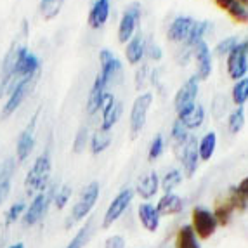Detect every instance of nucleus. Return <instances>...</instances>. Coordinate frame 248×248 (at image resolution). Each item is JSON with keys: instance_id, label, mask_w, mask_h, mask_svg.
Wrapping results in <instances>:
<instances>
[{"instance_id": "49", "label": "nucleus", "mask_w": 248, "mask_h": 248, "mask_svg": "<svg viewBox=\"0 0 248 248\" xmlns=\"http://www.w3.org/2000/svg\"><path fill=\"white\" fill-rule=\"evenodd\" d=\"M238 2H240V4H243L245 7H248V0H238Z\"/></svg>"}, {"instance_id": "36", "label": "nucleus", "mask_w": 248, "mask_h": 248, "mask_svg": "<svg viewBox=\"0 0 248 248\" xmlns=\"http://www.w3.org/2000/svg\"><path fill=\"white\" fill-rule=\"evenodd\" d=\"M187 137H189V134H187V128L182 125V122L175 120L174 125H172V139H174V142L177 146H182L184 142L187 141Z\"/></svg>"}, {"instance_id": "2", "label": "nucleus", "mask_w": 248, "mask_h": 248, "mask_svg": "<svg viewBox=\"0 0 248 248\" xmlns=\"http://www.w3.org/2000/svg\"><path fill=\"white\" fill-rule=\"evenodd\" d=\"M97 198H99V182L92 181L91 184L85 186V189L80 193V198L77 200V203H75L73 208H71L70 220L66 222V226L77 222V220L85 219V217L91 214L92 208H94Z\"/></svg>"}, {"instance_id": "12", "label": "nucleus", "mask_w": 248, "mask_h": 248, "mask_svg": "<svg viewBox=\"0 0 248 248\" xmlns=\"http://www.w3.org/2000/svg\"><path fill=\"white\" fill-rule=\"evenodd\" d=\"M193 56L196 59V78L198 80H207L212 73V54L208 49V44L205 40L198 42L193 47Z\"/></svg>"}, {"instance_id": "7", "label": "nucleus", "mask_w": 248, "mask_h": 248, "mask_svg": "<svg viewBox=\"0 0 248 248\" xmlns=\"http://www.w3.org/2000/svg\"><path fill=\"white\" fill-rule=\"evenodd\" d=\"M132 198H134L132 187H125V189H122L120 193L113 198V202L109 203V207H108L106 214H104V219H103V228L104 229L109 228L113 222H116V220L120 219V215L127 210V207L130 205Z\"/></svg>"}, {"instance_id": "16", "label": "nucleus", "mask_w": 248, "mask_h": 248, "mask_svg": "<svg viewBox=\"0 0 248 248\" xmlns=\"http://www.w3.org/2000/svg\"><path fill=\"white\" fill-rule=\"evenodd\" d=\"M33 77H35V75H33ZM33 77H26V78H23L19 83H17L16 87L13 89V92H11V97H9V101L5 103L4 111H2V116H4V118L11 116L14 111H16L17 108H19V104L23 103V99H25L26 94H28L30 83H31Z\"/></svg>"}, {"instance_id": "9", "label": "nucleus", "mask_w": 248, "mask_h": 248, "mask_svg": "<svg viewBox=\"0 0 248 248\" xmlns=\"http://www.w3.org/2000/svg\"><path fill=\"white\" fill-rule=\"evenodd\" d=\"M198 82L200 80L196 78V77H191V78H187V82L177 91V94H175V97H174V106H175L177 115L187 111V109L195 104L196 95H198V87H200Z\"/></svg>"}, {"instance_id": "24", "label": "nucleus", "mask_w": 248, "mask_h": 248, "mask_svg": "<svg viewBox=\"0 0 248 248\" xmlns=\"http://www.w3.org/2000/svg\"><path fill=\"white\" fill-rule=\"evenodd\" d=\"M158 186H160V179H158L156 172H149L146 177H142L137 184V195L142 200H149L156 195Z\"/></svg>"}, {"instance_id": "33", "label": "nucleus", "mask_w": 248, "mask_h": 248, "mask_svg": "<svg viewBox=\"0 0 248 248\" xmlns=\"http://www.w3.org/2000/svg\"><path fill=\"white\" fill-rule=\"evenodd\" d=\"M91 229H92V219H89L87 224H85V226H83V228L75 234L73 240L66 245V248H82L83 245L87 243L89 236H91Z\"/></svg>"}, {"instance_id": "32", "label": "nucleus", "mask_w": 248, "mask_h": 248, "mask_svg": "<svg viewBox=\"0 0 248 248\" xmlns=\"http://www.w3.org/2000/svg\"><path fill=\"white\" fill-rule=\"evenodd\" d=\"M181 181H182L181 170H177V169L169 170L165 174V177H163V181H161V189L165 191V193H172V189H174L175 186H179Z\"/></svg>"}, {"instance_id": "39", "label": "nucleus", "mask_w": 248, "mask_h": 248, "mask_svg": "<svg viewBox=\"0 0 248 248\" xmlns=\"http://www.w3.org/2000/svg\"><path fill=\"white\" fill-rule=\"evenodd\" d=\"M161 153H163V137L158 134V136H155L151 144H149V153H148L149 161H155Z\"/></svg>"}, {"instance_id": "38", "label": "nucleus", "mask_w": 248, "mask_h": 248, "mask_svg": "<svg viewBox=\"0 0 248 248\" xmlns=\"http://www.w3.org/2000/svg\"><path fill=\"white\" fill-rule=\"evenodd\" d=\"M70 196H71V187L68 186V184H64V186H61L58 191H56V195H54V205L61 210V208L66 207Z\"/></svg>"}, {"instance_id": "23", "label": "nucleus", "mask_w": 248, "mask_h": 248, "mask_svg": "<svg viewBox=\"0 0 248 248\" xmlns=\"http://www.w3.org/2000/svg\"><path fill=\"white\" fill-rule=\"evenodd\" d=\"M177 118L182 122V125L187 128V130H195V128H200L205 120V109H203L202 104H193V106L187 109V111L177 115Z\"/></svg>"}, {"instance_id": "20", "label": "nucleus", "mask_w": 248, "mask_h": 248, "mask_svg": "<svg viewBox=\"0 0 248 248\" xmlns=\"http://www.w3.org/2000/svg\"><path fill=\"white\" fill-rule=\"evenodd\" d=\"M144 54H146V40L141 31H139V33L134 35V37L127 42L125 58H127V61L130 62V64H137V62H141V59L144 58Z\"/></svg>"}, {"instance_id": "48", "label": "nucleus", "mask_w": 248, "mask_h": 248, "mask_svg": "<svg viewBox=\"0 0 248 248\" xmlns=\"http://www.w3.org/2000/svg\"><path fill=\"white\" fill-rule=\"evenodd\" d=\"M9 248H25V245H23V243H16V245H13V247H9Z\"/></svg>"}, {"instance_id": "25", "label": "nucleus", "mask_w": 248, "mask_h": 248, "mask_svg": "<svg viewBox=\"0 0 248 248\" xmlns=\"http://www.w3.org/2000/svg\"><path fill=\"white\" fill-rule=\"evenodd\" d=\"M234 207H232V203L229 202V198L226 196L224 200H217L215 203V208H214V215L215 219H217V224L219 226H228L232 219V214H234Z\"/></svg>"}, {"instance_id": "29", "label": "nucleus", "mask_w": 248, "mask_h": 248, "mask_svg": "<svg viewBox=\"0 0 248 248\" xmlns=\"http://www.w3.org/2000/svg\"><path fill=\"white\" fill-rule=\"evenodd\" d=\"M231 95L236 106H243V104L247 103L248 101V77H243V78L238 80V82L232 85Z\"/></svg>"}, {"instance_id": "11", "label": "nucleus", "mask_w": 248, "mask_h": 248, "mask_svg": "<svg viewBox=\"0 0 248 248\" xmlns=\"http://www.w3.org/2000/svg\"><path fill=\"white\" fill-rule=\"evenodd\" d=\"M181 161H182V169H184V174L187 177L195 174L196 169H198L200 163V155H198V139L195 136H189L187 141L182 144V155H181Z\"/></svg>"}, {"instance_id": "37", "label": "nucleus", "mask_w": 248, "mask_h": 248, "mask_svg": "<svg viewBox=\"0 0 248 248\" xmlns=\"http://www.w3.org/2000/svg\"><path fill=\"white\" fill-rule=\"evenodd\" d=\"M236 44H238V38L236 37H228V38H224V40H220L219 44L215 46V50H214L215 56H219V58L228 56V54L236 47Z\"/></svg>"}, {"instance_id": "26", "label": "nucleus", "mask_w": 248, "mask_h": 248, "mask_svg": "<svg viewBox=\"0 0 248 248\" xmlns=\"http://www.w3.org/2000/svg\"><path fill=\"white\" fill-rule=\"evenodd\" d=\"M215 148H217V136L215 132H207L205 136L202 137L198 141V155H200V160L203 161H208L215 153Z\"/></svg>"}, {"instance_id": "44", "label": "nucleus", "mask_w": 248, "mask_h": 248, "mask_svg": "<svg viewBox=\"0 0 248 248\" xmlns=\"http://www.w3.org/2000/svg\"><path fill=\"white\" fill-rule=\"evenodd\" d=\"M146 54L151 59H155V61H160L161 59V49L156 44H146Z\"/></svg>"}, {"instance_id": "41", "label": "nucleus", "mask_w": 248, "mask_h": 248, "mask_svg": "<svg viewBox=\"0 0 248 248\" xmlns=\"http://www.w3.org/2000/svg\"><path fill=\"white\" fill-rule=\"evenodd\" d=\"M87 141H89V130L87 127H82L77 134V139H75V151L80 153L85 146H87Z\"/></svg>"}, {"instance_id": "40", "label": "nucleus", "mask_w": 248, "mask_h": 248, "mask_svg": "<svg viewBox=\"0 0 248 248\" xmlns=\"http://www.w3.org/2000/svg\"><path fill=\"white\" fill-rule=\"evenodd\" d=\"M25 208H26L25 202H17V203H14L13 207H11V208L7 210V214H5V222H7V224L16 222V220L21 217V214L25 212Z\"/></svg>"}, {"instance_id": "28", "label": "nucleus", "mask_w": 248, "mask_h": 248, "mask_svg": "<svg viewBox=\"0 0 248 248\" xmlns=\"http://www.w3.org/2000/svg\"><path fill=\"white\" fill-rule=\"evenodd\" d=\"M111 141H113V130H103V128H99V130L94 134V137H92V142H91L92 153L94 155L103 153L104 149L109 148Z\"/></svg>"}, {"instance_id": "15", "label": "nucleus", "mask_w": 248, "mask_h": 248, "mask_svg": "<svg viewBox=\"0 0 248 248\" xmlns=\"http://www.w3.org/2000/svg\"><path fill=\"white\" fill-rule=\"evenodd\" d=\"M109 87L108 82L103 78V75L97 73L94 80V85L91 89V94H89V101H87V113L89 115H94L97 113L103 108V103H104V97H106V89Z\"/></svg>"}, {"instance_id": "47", "label": "nucleus", "mask_w": 248, "mask_h": 248, "mask_svg": "<svg viewBox=\"0 0 248 248\" xmlns=\"http://www.w3.org/2000/svg\"><path fill=\"white\" fill-rule=\"evenodd\" d=\"M238 189H240L241 193H243V195L248 198V177H245L243 181H241L240 184H238Z\"/></svg>"}, {"instance_id": "13", "label": "nucleus", "mask_w": 248, "mask_h": 248, "mask_svg": "<svg viewBox=\"0 0 248 248\" xmlns=\"http://www.w3.org/2000/svg\"><path fill=\"white\" fill-rule=\"evenodd\" d=\"M37 116H38V111L35 113V116L30 120V124L26 125V128L21 132V136L17 137L16 151H17V160L19 161H25L26 158L30 156V153H31V149H33V146H35V127H37Z\"/></svg>"}, {"instance_id": "10", "label": "nucleus", "mask_w": 248, "mask_h": 248, "mask_svg": "<svg viewBox=\"0 0 248 248\" xmlns=\"http://www.w3.org/2000/svg\"><path fill=\"white\" fill-rule=\"evenodd\" d=\"M99 61H101L99 73L103 75V78L108 82V85L120 82L122 80V62L116 59L115 54L109 52L108 49H103L99 52Z\"/></svg>"}, {"instance_id": "45", "label": "nucleus", "mask_w": 248, "mask_h": 248, "mask_svg": "<svg viewBox=\"0 0 248 248\" xmlns=\"http://www.w3.org/2000/svg\"><path fill=\"white\" fill-rule=\"evenodd\" d=\"M146 71H148V68H146V66H142L141 70H137V73H136V89H137V91H139V89L144 85Z\"/></svg>"}, {"instance_id": "35", "label": "nucleus", "mask_w": 248, "mask_h": 248, "mask_svg": "<svg viewBox=\"0 0 248 248\" xmlns=\"http://www.w3.org/2000/svg\"><path fill=\"white\" fill-rule=\"evenodd\" d=\"M62 0H40V11L46 19H52L61 9Z\"/></svg>"}, {"instance_id": "17", "label": "nucleus", "mask_w": 248, "mask_h": 248, "mask_svg": "<svg viewBox=\"0 0 248 248\" xmlns=\"http://www.w3.org/2000/svg\"><path fill=\"white\" fill-rule=\"evenodd\" d=\"M195 25V19L189 16H179L172 21L169 31H167V38L170 42H175V44H182L186 40L187 35H189L191 28Z\"/></svg>"}, {"instance_id": "27", "label": "nucleus", "mask_w": 248, "mask_h": 248, "mask_svg": "<svg viewBox=\"0 0 248 248\" xmlns=\"http://www.w3.org/2000/svg\"><path fill=\"white\" fill-rule=\"evenodd\" d=\"M175 248H200L198 238L191 226H182L175 234Z\"/></svg>"}, {"instance_id": "31", "label": "nucleus", "mask_w": 248, "mask_h": 248, "mask_svg": "<svg viewBox=\"0 0 248 248\" xmlns=\"http://www.w3.org/2000/svg\"><path fill=\"white\" fill-rule=\"evenodd\" d=\"M228 14L232 21L241 23V25H248V7H245L243 4H240L238 0L232 2V5L228 9Z\"/></svg>"}, {"instance_id": "14", "label": "nucleus", "mask_w": 248, "mask_h": 248, "mask_svg": "<svg viewBox=\"0 0 248 248\" xmlns=\"http://www.w3.org/2000/svg\"><path fill=\"white\" fill-rule=\"evenodd\" d=\"M122 109H124V108H122L120 101H116L115 95L106 94L103 108H101V111H103V122H101L99 128H103V130H113V125L120 118Z\"/></svg>"}, {"instance_id": "8", "label": "nucleus", "mask_w": 248, "mask_h": 248, "mask_svg": "<svg viewBox=\"0 0 248 248\" xmlns=\"http://www.w3.org/2000/svg\"><path fill=\"white\" fill-rule=\"evenodd\" d=\"M248 71V52L243 42H238L236 47L228 54V73L232 80H241Z\"/></svg>"}, {"instance_id": "50", "label": "nucleus", "mask_w": 248, "mask_h": 248, "mask_svg": "<svg viewBox=\"0 0 248 248\" xmlns=\"http://www.w3.org/2000/svg\"><path fill=\"white\" fill-rule=\"evenodd\" d=\"M243 46H245V49H247V52H248V38H247V40L243 42Z\"/></svg>"}, {"instance_id": "43", "label": "nucleus", "mask_w": 248, "mask_h": 248, "mask_svg": "<svg viewBox=\"0 0 248 248\" xmlns=\"http://www.w3.org/2000/svg\"><path fill=\"white\" fill-rule=\"evenodd\" d=\"M104 248H125L124 236H120V234L109 236V238L106 240V243H104Z\"/></svg>"}, {"instance_id": "21", "label": "nucleus", "mask_w": 248, "mask_h": 248, "mask_svg": "<svg viewBox=\"0 0 248 248\" xmlns=\"http://www.w3.org/2000/svg\"><path fill=\"white\" fill-rule=\"evenodd\" d=\"M109 17V0H95L89 14V26L99 30Z\"/></svg>"}, {"instance_id": "4", "label": "nucleus", "mask_w": 248, "mask_h": 248, "mask_svg": "<svg viewBox=\"0 0 248 248\" xmlns=\"http://www.w3.org/2000/svg\"><path fill=\"white\" fill-rule=\"evenodd\" d=\"M151 103H153V94L151 92H144V94L137 95L136 101H134L132 111H130V136H132V139H136L144 128Z\"/></svg>"}, {"instance_id": "42", "label": "nucleus", "mask_w": 248, "mask_h": 248, "mask_svg": "<svg viewBox=\"0 0 248 248\" xmlns=\"http://www.w3.org/2000/svg\"><path fill=\"white\" fill-rule=\"evenodd\" d=\"M214 116L215 118H220V116L224 115V111H226V97H222V95H217L214 99Z\"/></svg>"}, {"instance_id": "19", "label": "nucleus", "mask_w": 248, "mask_h": 248, "mask_svg": "<svg viewBox=\"0 0 248 248\" xmlns=\"http://www.w3.org/2000/svg\"><path fill=\"white\" fill-rule=\"evenodd\" d=\"M137 215H139V220H141L142 228L149 232H155L160 226V217L156 207H153L151 203H141L139 208H137Z\"/></svg>"}, {"instance_id": "18", "label": "nucleus", "mask_w": 248, "mask_h": 248, "mask_svg": "<svg viewBox=\"0 0 248 248\" xmlns=\"http://www.w3.org/2000/svg\"><path fill=\"white\" fill-rule=\"evenodd\" d=\"M14 172H16V160L14 158H7L5 161L0 163V205L9 196Z\"/></svg>"}, {"instance_id": "3", "label": "nucleus", "mask_w": 248, "mask_h": 248, "mask_svg": "<svg viewBox=\"0 0 248 248\" xmlns=\"http://www.w3.org/2000/svg\"><path fill=\"white\" fill-rule=\"evenodd\" d=\"M217 219L214 212L203 207H195L191 212V229L200 240H208L217 231Z\"/></svg>"}, {"instance_id": "1", "label": "nucleus", "mask_w": 248, "mask_h": 248, "mask_svg": "<svg viewBox=\"0 0 248 248\" xmlns=\"http://www.w3.org/2000/svg\"><path fill=\"white\" fill-rule=\"evenodd\" d=\"M50 175V156L49 151L42 153L40 156L35 160L33 167L30 169L28 175L25 179V189L28 195H35L40 193L47 187V181Z\"/></svg>"}, {"instance_id": "46", "label": "nucleus", "mask_w": 248, "mask_h": 248, "mask_svg": "<svg viewBox=\"0 0 248 248\" xmlns=\"http://www.w3.org/2000/svg\"><path fill=\"white\" fill-rule=\"evenodd\" d=\"M232 2H236V0H215V5L219 9H222V11H228L232 5Z\"/></svg>"}, {"instance_id": "22", "label": "nucleus", "mask_w": 248, "mask_h": 248, "mask_svg": "<svg viewBox=\"0 0 248 248\" xmlns=\"http://www.w3.org/2000/svg\"><path fill=\"white\" fill-rule=\"evenodd\" d=\"M184 208V200L174 193H165L156 203V210L160 215H175Z\"/></svg>"}, {"instance_id": "30", "label": "nucleus", "mask_w": 248, "mask_h": 248, "mask_svg": "<svg viewBox=\"0 0 248 248\" xmlns=\"http://www.w3.org/2000/svg\"><path fill=\"white\" fill-rule=\"evenodd\" d=\"M245 125V109L243 106H238L234 111L229 115V120H228V128L231 134H238L243 128Z\"/></svg>"}, {"instance_id": "5", "label": "nucleus", "mask_w": 248, "mask_h": 248, "mask_svg": "<svg viewBox=\"0 0 248 248\" xmlns=\"http://www.w3.org/2000/svg\"><path fill=\"white\" fill-rule=\"evenodd\" d=\"M141 4L139 2H130L125 9L124 16L118 25V42L120 44H127L130 38L134 37V31L137 28V23L141 21Z\"/></svg>"}, {"instance_id": "34", "label": "nucleus", "mask_w": 248, "mask_h": 248, "mask_svg": "<svg viewBox=\"0 0 248 248\" xmlns=\"http://www.w3.org/2000/svg\"><path fill=\"white\" fill-rule=\"evenodd\" d=\"M229 202L232 203V207H234V210L238 212H245L248 208V198L241 193L238 187H231L229 189V195H228Z\"/></svg>"}, {"instance_id": "6", "label": "nucleus", "mask_w": 248, "mask_h": 248, "mask_svg": "<svg viewBox=\"0 0 248 248\" xmlns=\"http://www.w3.org/2000/svg\"><path fill=\"white\" fill-rule=\"evenodd\" d=\"M52 196H54L52 187H46L44 191H40L33 198V202L30 203V207L26 208L23 222H25L26 226H35L38 220H42V217L46 215L47 207H49V202L52 200Z\"/></svg>"}]
</instances>
